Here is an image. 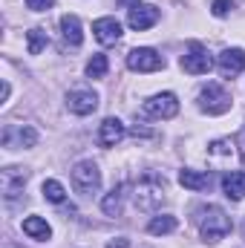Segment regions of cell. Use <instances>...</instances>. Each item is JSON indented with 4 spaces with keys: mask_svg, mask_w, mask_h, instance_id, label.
<instances>
[{
    "mask_svg": "<svg viewBox=\"0 0 245 248\" xmlns=\"http://www.w3.org/2000/svg\"><path fill=\"white\" fill-rule=\"evenodd\" d=\"M165 176L147 170L136 185H133V202L138 211H156L162 202H165Z\"/></svg>",
    "mask_w": 245,
    "mask_h": 248,
    "instance_id": "6da1fadb",
    "label": "cell"
},
{
    "mask_svg": "<svg viewBox=\"0 0 245 248\" xmlns=\"http://www.w3.org/2000/svg\"><path fill=\"white\" fill-rule=\"evenodd\" d=\"M199 231L208 243H219L231 234V217L219 208V205H205L199 208Z\"/></svg>",
    "mask_w": 245,
    "mask_h": 248,
    "instance_id": "7a4b0ae2",
    "label": "cell"
},
{
    "mask_svg": "<svg viewBox=\"0 0 245 248\" xmlns=\"http://www.w3.org/2000/svg\"><path fill=\"white\" fill-rule=\"evenodd\" d=\"M240 162H243V153H240V147H237V141H234L231 136L216 139V141L208 144V165H211L214 170L231 173V170L240 168Z\"/></svg>",
    "mask_w": 245,
    "mask_h": 248,
    "instance_id": "3957f363",
    "label": "cell"
},
{
    "mask_svg": "<svg viewBox=\"0 0 245 248\" xmlns=\"http://www.w3.org/2000/svg\"><path fill=\"white\" fill-rule=\"evenodd\" d=\"M72 185H75L78 193H84V196L98 193V187H101V170H98V165L90 162V159L78 162L72 168Z\"/></svg>",
    "mask_w": 245,
    "mask_h": 248,
    "instance_id": "277c9868",
    "label": "cell"
},
{
    "mask_svg": "<svg viewBox=\"0 0 245 248\" xmlns=\"http://www.w3.org/2000/svg\"><path fill=\"white\" fill-rule=\"evenodd\" d=\"M199 107H202V113H208V116H222V113L231 110V95H228V90H222L219 84H208V87H202V93H199Z\"/></svg>",
    "mask_w": 245,
    "mask_h": 248,
    "instance_id": "5b68a950",
    "label": "cell"
},
{
    "mask_svg": "<svg viewBox=\"0 0 245 248\" xmlns=\"http://www.w3.org/2000/svg\"><path fill=\"white\" fill-rule=\"evenodd\" d=\"M141 113L147 119H173L179 113V98L173 93H159L141 104Z\"/></svg>",
    "mask_w": 245,
    "mask_h": 248,
    "instance_id": "8992f818",
    "label": "cell"
},
{
    "mask_svg": "<svg viewBox=\"0 0 245 248\" xmlns=\"http://www.w3.org/2000/svg\"><path fill=\"white\" fill-rule=\"evenodd\" d=\"M127 66L133 72H159V69H165V58L150 46H138L127 55Z\"/></svg>",
    "mask_w": 245,
    "mask_h": 248,
    "instance_id": "52a82bcc",
    "label": "cell"
},
{
    "mask_svg": "<svg viewBox=\"0 0 245 248\" xmlns=\"http://www.w3.org/2000/svg\"><path fill=\"white\" fill-rule=\"evenodd\" d=\"M182 69L184 72H190V75H205V72H211V66H214V61H211V55H208V49L202 46V44H190L187 46V52L182 55Z\"/></svg>",
    "mask_w": 245,
    "mask_h": 248,
    "instance_id": "ba28073f",
    "label": "cell"
},
{
    "mask_svg": "<svg viewBox=\"0 0 245 248\" xmlns=\"http://www.w3.org/2000/svg\"><path fill=\"white\" fill-rule=\"evenodd\" d=\"M29 173L20 170V168H3L0 170V190L6 196V202H15L20 193H23V185H26Z\"/></svg>",
    "mask_w": 245,
    "mask_h": 248,
    "instance_id": "9c48e42d",
    "label": "cell"
},
{
    "mask_svg": "<svg viewBox=\"0 0 245 248\" xmlns=\"http://www.w3.org/2000/svg\"><path fill=\"white\" fill-rule=\"evenodd\" d=\"M127 23H130V29L144 32V29H150V26L159 23V9L156 6H147V3H136L127 12Z\"/></svg>",
    "mask_w": 245,
    "mask_h": 248,
    "instance_id": "30bf717a",
    "label": "cell"
},
{
    "mask_svg": "<svg viewBox=\"0 0 245 248\" xmlns=\"http://www.w3.org/2000/svg\"><path fill=\"white\" fill-rule=\"evenodd\" d=\"M66 107H69V113H75V116H90V113L98 107V95H95L92 90H72V93L66 95Z\"/></svg>",
    "mask_w": 245,
    "mask_h": 248,
    "instance_id": "8fae6325",
    "label": "cell"
},
{
    "mask_svg": "<svg viewBox=\"0 0 245 248\" xmlns=\"http://www.w3.org/2000/svg\"><path fill=\"white\" fill-rule=\"evenodd\" d=\"M92 32H95V41L104 44V46H113L122 41V23L116 17H98L92 23Z\"/></svg>",
    "mask_w": 245,
    "mask_h": 248,
    "instance_id": "7c38bea8",
    "label": "cell"
},
{
    "mask_svg": "<svg viewBox=\"0 0 245 248\" xmlns=\"http://www.w3.org/2000/svg\"><path fill=\"white\" fill-rule=\"evenodd\" d=\"M216 66H219V72L225 75V78H234V75H240L245 69V52L243 49H222L219 52V58H216Z\"/></svg>",
    "mask_w": 245,
    "mask_h": 248,
    "instance_id": "4fadbf2b",
    "label": "cell"
},
{
    "mask_svg": "<svg viewBox=\"0 0 245 248\" xmlns=\"http://www.w3.org/2000/svg\"><path fill=\"white\" fill-rule=\"evenodd\" d=\"M124 124L119 119H104L101 127H98V133H95V141L101 144V147H116L119 141L124 139Z\"/></svg>",
    "mask_w": 245,
    "mask_h": 248,
    "instance_id": "5bb4252c",
    "label": "cell"
},
{
    "mask_svg": "<svg viewBox=\"0 0 245 248\" xmlns=\"http://www.w3.org/2000/svg\"><path fill=\"white\" fill-rule=\"evenodd\" d=\"M179 185L187 187V190H208L211 187V173L193 170V168H182L179 170Z\"/></svg>",
    "mask_w": 245,
    "mask_h": 248,
    "instance_id": "9a60e30c",
    "label": "cell"
},
{
    "mask_svg": "<svg viewBox=\"0 0 245 248\" xmlns=\"http://www.w3.org/2000/svg\"><path fill=\"white\" fill-rule=\"evenodd\" d=\"M222 190H225V196L234 199V202L245 199V170H231V173H225V176H222Z\"/></svg>",
    "mask_w": 245,
    "mask_h": 248,
    "instance_id": "2e32d148",
    "label": "cell"
},
{
    "mask_svg": "<svg viewBox=\"0 0 245 248\" xmlns=\"http://www.w3.org/2000/svg\"><path fill=\"white\" fill-rule=\"evenodd\" d=\"M23 234L32 237V240L46 243V240L52 237V228H49V222H46L44 217H26V219H23Z\"/></svg>",
    "mask_w": 245,
    "mask_h": 248,
    "instance_id": "e0dca14e",
    "label": "cell"
},
{
    "mask_svg": "<svg viewBox=\"0 0 245 248\" xmlns=\"http://www.w3.org/2000/svg\"><path fill=\"white\" fill-rule=\"evenodd\" d=\"M61 32H63V41L69 46H81L84 41V32H81V20L75 15H63L61 17Z\"/></svg>",
    "mask_w": 245,
    "mask_h": 248,
    "instance_id": "ac0fdd59",
    "label": "cell"
},
{
    "mask_svg": "<svg viewBox=\"0 0 245 248\" xmlns=\"http://www.w3.org/2000/svg\"><path fill=\"white\" fill-rule=\"evenodd\" d=\"M122 208H124V185H116L101 199V211L107 217H122Z\"/></svg>",
    "mask_w": 245,
    "mask_h": 248,
    "instance_id": "d6986e66",
    "label": "cell"
},
{
    "mask_svg": "<svg viewBox=\"0 0 245 248\" xmlns=\"http://www.w3.org/2000/svg\"><path fill=\"white\" fill-rule=\"evenodd\" d=\"M46 46H49V35L41 26H35V29L26 32V49H29V55H41Z\"/></svg>",
    "mask_w": 245,
    "mask_h": 248,
    "instance_id": "ffe728a7",
    "label": "cell"
},
{
    "mask_svg": "<svg viewBox=\"0 0 245 248\" xmlns=\"http://www.w3.org/2000/svg\"><path fill=\"white\" fill-rule=\"evenodd\" d=\"M176 217H170V214H162V217H153L150 222H147V234H156V237H162V234H170V231H176Z\"/></svg>",
    "mask_w": 245,
    "mask_h": 248,
    "instance_id": "44dd1931",
    "label": "cell"
},
{
    "mask_svg": "<svg viewBox=\"0 0 245 248\" xmlns=\"http://www.w3.org/2000/svg\"><path fill=\"white\" fill-rule=\"evenodd\" d=\"M41 190H44V199H46V202H55V205H61L63 199H66V190H63V185L58 182V179H46Z\"/></svg>",
    "mask_w": 245,
    "mask_h": 248,
    "instance_id": "7402d4cb",
    "label": "cell"
},
{
    "mask_svg": "<svg viewBox=\"0 0 245 248\" xmlns=\"http://www.w3.org/2000/svg\"><path fill=\"white\" fill-rule=\"evenodd\" d=\"M107 66H110L107 63V55H92L90 63H87V75L90 78H104L107 75Z\"/></svg>",
    "mask_w": 245,
    "mask_h": 248,
    "instance_id": "603a6c76",
    "label": "cell"
},
{
    "mask_svg": "<svg viewBox=\"0 0 245 248\" xmlns=\"http://www.w3.org/2000/svg\"><path fill=\"white\" fill-rule=\"evenodd\" d=\"M15 133H17V144H20V147H35V141H38V130H35V127L23 124V127H17Z\"/></svg>",
    "mask_w": 245,
    "mask_h": 248,
    "instance_id": "cb8c5ba5",
    "label": "cell"
},
{
    "mask_svg": "<svg viewBox=\"0 0 245 248\" xmlns=\"http://www.w3.org/2000/svg\"><path fill=\"white\" fill-rule=\"evenodd\" d=\"M231 9H234V3H231V0H214V6H211V12H214L216 17H225Z\"/></svg>",
    "mask_w": 245,
    "mask_h": 248,
    "instance_id": "d4e9b609",
    "label": "cell"
},
{
    "mask_svg": "<svg viewBox=\"0 0 245 248\" xmlns=\"http://www.w3.org/2000/svg\"><path fill=\"white\" fill-rule=\"evenodd\" d=\"M52 3H55V0H26V6H29L32 12H46V9H52Z\"/></svg>",
    "mask_w": 245,
    "mask_h": 248,
    "instance_id": "484cf974",
    "label": "cell"
},
{
    "mask_svg": "<svg viewBox=\"0 0 245 248\" xmlns=\"http://www.w3.org/2000/svg\"><path fill=\"white\" fill-rule=\"evenodd\" d=\"M133 136H136V139H138V136H141V139H150V136H153V130H144V127H138V124H136V127H133Z\"/></svg>",
    "mask_w": 245,
    "mask_h": 248,
    "instance_id": "4316f807",
    "label": "cell"
},
{
    "mask_svg": "<svg viewBox=\"0 0 245 248\" xmlns=\"http://www.w3.org/2000/svg\"><path fill=\"white\" fill-rule=\"evenodd\" d=\"M127 246H130V240H127V237H119V240H113L107 248H127Z\"/></svg>",
    "mask_w": 245,
    "mask_h": 248,
    "instance_id": "83f0119b",
    "label": "cell"
},
{
    "mask_svg": "<svg viewBox=\"0 0 245 248\" xmlns=\"http://www.w3.org/2000/svg\"><path fill=\"white\" fill-rule=\"evenodd\" d=\"M9 93H12V87H9V81H3V101L9 98Z\"/></svg>",
    "mask_w": 245,
    "mask_h": 248,
    "instance_id": "f1b7e54d",
    "label": "cell"
},
{
    "mask_svg": "<svg viewBox=\"0 0 245 248\" xmlns=\"http://www.w3.org/2000/svg\"><path fill=\"white\" fill-rule=\"evenodd\" d=\"M119 3H122V6H130V3H133V6H136L138 0H119Z\"/></svg>",
    "mask_w": 245,
    "mask_h": 248,
    "instance_id": "f546056e",
    "label": "cell"
}]
</instances>
